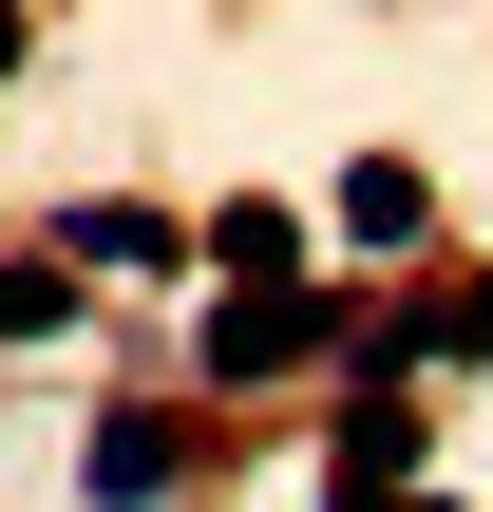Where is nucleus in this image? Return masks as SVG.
Returning <instances> with one entry per match:
<instances>
[{"label": "nucleus", "mask_w": 493, "mask_h": 512, "mask_svg": "<svg viewBox=\"0 0 493 512\" xmlns=\"http://www.w3.org/2000/svg\"><path fill=\"white\" fill-rule=\"evenodd\" d=\"M171 475H190V418H152V399L76 437V494H95V512H171Z\"/></svg>", "instance_id": "nucleus-3"}, {"label": "nucleus", "mask_w": 493, "mask_h": 512, "mask_svg": "<svg viewBox=\"0 0 493 512\" xmlns=\"http://www.w3.org/2000/svg\"><path fill=\"white\" fill-rule=\"evenodd\" d=\"M0 76H19V0H0Z\"/></svg>", "instance_id": "nucleus-9"}, {"label": "nucleus", "mask_w": 493, "mask_h": 512, "mask_svg": "<svg viewBox=\"0 0 493 512\" xmlns=\"http://www.w3.org/2000/svg\"><path fill=\"white\" fill-rule=\"evenodd\" d=\"M418 475H437V418H418V399H361V418L323 437V512H437Z\"/></svg>", "instance_id": "nucleus-2"}, {"label": "nucleus", "mask_w": 493, "mask_h": 512, "mask_svg": "<svg viewBox=\"0 0 493 512\" xmlns=\"http://www.w3.org/2000/svg\"><path fill=\"white\" fill-rule=\"evenodd\" d=\"M209 266H228V304H266V285H304V209H266V190H228V209H209Z\"/></svg>", "instance_id": "nucleus-5"}, {"label": "nucleus", "mask_w": 493, "mask_h": 512, "mask_svg": "<svg viewBox=\"0 0 493 512\" xmlns=\"http://www.w3.org/2000/svg\"><path fill=\"white\" fill-rule=\"evenodd\" d=\"M437 361H493V266H475V285H437Z\"/></svg>", "instance_id": "nucleus-8"}, {"label": "nucleus", "mask_w": 493, "mask_h": 512, "mask_svg": "<svg viewBox=\"0 0 493 512\" xmlns=\"http://www.w3.org/2000/svg\"><path fill=\"white\" fill-rule=\"evenodd\" d=\"M57 323H76V266H57V247H38V266H0V342H57Z\"/></svg>", "instance_id": "nucleus-7"}, {"label": "nucleus", "mask_w": 493, "mask_h": 512, "mask_svg": "<svg viewBox=\"0 0 493 512\" xmlns=\"http://www.w3.org/2000/svg\"><path fill=\"white\" fill-rule=\"evenodd\" d=\"M380 342V304L361 285H266V304H209V380L247 399V380H304V361H361Z\"/></svg>", "instance_id": "nucleus-1"}, {"label": "nucleus", "mask_w": 493, "mask_h": 512, "mask_svg": "<svg viewBox=\"0 0 493 512\" xmlns=\"http://www.w3.org/2000/svg\"><path fill=\"white\" fill-rule=\"evenodd\" d=\"M418 228H437V190H418L399 152H361V171H342V247H418Z\"/></svg>", "instance_id": "nucleus-6"}, {"label": "nucleus", "mask_w": 493, "mask_h": 512, "mask_svg": "<svg viewBox=\"0 0 493 512\" xmlns=\"http://www.w3.org/2000/svg\"><path fill=\"white\" fill-rule=\"evenodd\" d=\"M57 266H76V285H95V266H209V228H171V209L95 190V209H57Z\"/></svg>", "instance_id": "nucleus-4"}]
</instances>
